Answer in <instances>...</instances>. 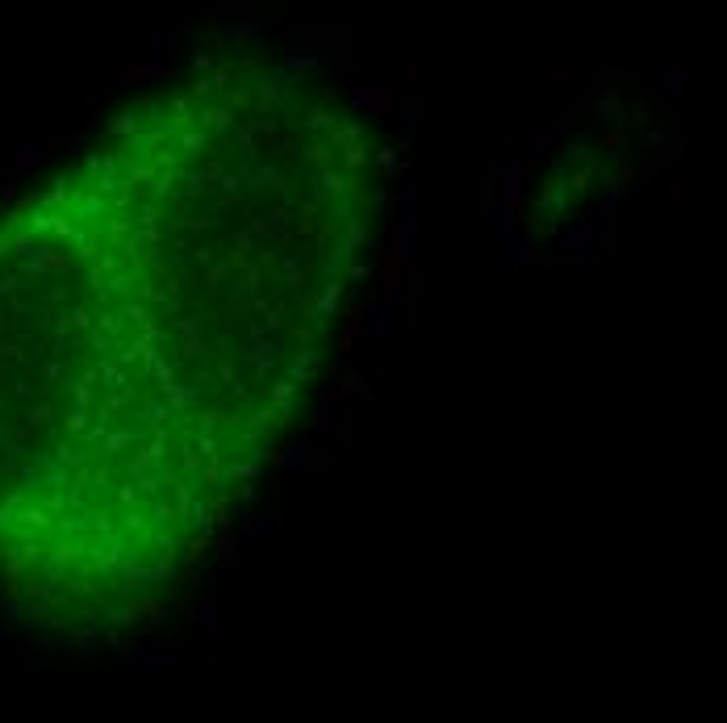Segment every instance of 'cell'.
<instances>
[{"instance_id": "cell-1", "label": "cell", "mask_w": 727, "mask_h": 723, "mask_svg": "<svg viewBox=\"0 0 727 723\" xmlns=\"http://www.w3.org/2000/svg\"><path fill=\"white\" fill-rule=\"evenodd\" d=\"M368 126L226 63L126 105L0 209V602L159 611L297 431L372 281Z\"/></svg>"}]
</instances>
